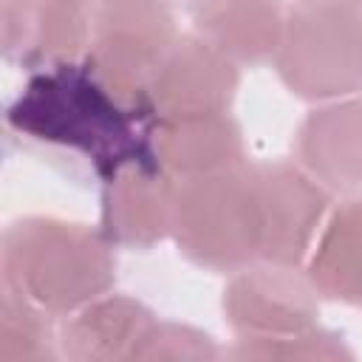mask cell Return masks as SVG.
<instances>
[{
    "mask_svg": "<svg viewBox=\"0 0 362 362\" xmlns=\"http://www.w3.org/2000/svg\"><path fill=\"white\" fill-rule=\"evenodd\" d=\"M240 88V65L204 37L178 34L153 71L144 90V110L156 119L226 113Z\"/></svg>",
    "mask_w": 362,
    "mask_h": 362,
    "instance_id": "8",
    "label": "cell"
},
{
    "mask_svg": "<svg viewBox=\"0 0 362 362\" xmlns=\"http://www.w3.org/2000/svg\"><path fill=\"white\" fill-rule=\"evenodd\" d=\"M150 147L156 164L178 181L249 164L243 127L229 110L156 119Z\"/></svg>",
    "mask_w": 362,
    "mask_h": 362,
    "instance_id": "12",
    "label": "cell"
},
{
    "mask_svg": "<svg viewBox=\"0 0 362 362\" xmlns=\"http://www.w3.org/2000/svg\"><path fill=\"white\" fill-rule=\"evenodd\" d=\"M342 3H354V6H362V0H342Z\"/></svg>",
    "mask_w": 362,
    "mask_h": 362,
    "instance_id": "19",
    "label": "cell"
},
{
    "mask_svg": "<svg viewBox=\"0 0 362 362\" xmlns=\"http://www.w3.org/2000/svg\"><path fill=\"white\" fill-rule=\"evenodd\" d=\"M141 107L116 99L85 62L34 71L25 90L11 102L6 122L17 133L85 156L107 178L130 164L156 161L150 130H141Z\"/></svg>",
    "mask_w": 362,
    "mask_h": 362,
    "instance_id": "1",
    "label": "cell"
},
{
    "mask_svg": "<svg viewBox=\"0 0 362 362\" xmlns=\"http://www.w3.org/2000/svg\"><path fill=\"white\" fill-rule=\"evenodd\" d=\"M170 240L189 263L218 274L260 260L263 226L252 164L181 178L175 184Z\"/></svg>",
    "mask_w": 362,
    "mask_h": 362,
    "instance_id": "3",
    "label": "cell"
},
{
    "mask_svg": "<svg viewBox=\"0 0 362 362\" xmlns=\"http://www.w3.org/2000/svg\"><path fill=\"white\" fill-rule=\"evenodd\" d=\"M59 356V320L3 286L0 362H51Z\"/></svg>",
    "mask_w": 362,
    "mask_h": 362,
    "instance_id": "16",
    "label": "cell"
},
{
    "mask_svg": "<svg viewBox=\"0 0 362 362\" xmlns=\"http://www.w3.org/2000/svg\"><path fill=\"white\" fill-rule=\"evenodd\" d=\"M93 0H0V48L8 62L45 71L79 62L90 42Z\"/></svg>",
    "mask_w": 362,
    "mask_h": 362,
    "instance_id": "9",
    "label": "cell"
},
{
    "mask_svg": "<svg viewBox=\"0 0 362 362\" xmlns=\"http://www.w3.org/2000/svg\"><path fill=\"white\" fill-rule=\"evenodd\" d=\"M153 311L119 291H105L59 320V356L74 362L130 359Z\"/></svg>",
    "mask_w": 362,
    "mask_h": 362,
    "instance_id": "13",
    "label": "cell"
},
{
    "mask_svg": "<svg viewBox=\"0 0 362 362\" xmlns=\"http://www.w3.org/2000/svg\"><path fill=\"white\" fill-rule=\"evenodd\" d=\"M221 354L223 351L206 331L189 322L153 317V322L144 328L141 339L136 342L130 359L136 362H212Z\"/></svg>",
    "mask_w": 362,
    "mask_h": 362,
    "instance_id": "18",
    "label": "cell"
},
{
    "mask_svg": "<svg viewBox=\"0 0 362 362\" xmlns=\"http://www.w3.org/2000/svg\"><path fill=\"white\" fill-rule=\"evenodd\" d=\"M3 286L54 320L113 288L116 257L99 226L57 215L14 218L0 238Z\"/></svg>",
    "mask_w": 362,
    "mask_h": 362,
    "instance_id": "2",
    "label": "cell"
},
{
    "mask_svg": "<svg viewBox=\"0 0 362 362\" xmlns=\"http://www.w3.org/2000/svg\"><path fill=\"white\" fill-rule=\"evenodd\" d=\"M175 184L156 161L130 164L105 178L99 204V232L113 249L144 252L170 238Z\"/></svg>",
    "mask_w": 362,
    "mask_h": 362,
    "instance_id": "10",
    "label": "cell"
},
{
    "mask_svg": "<svg viewBox=\"0 0 362 362\" xmlns=\"http://www.w3.org/2000/svg\"><path fill=\"white\" fill-rule=\"evenodd\" d=\"M221 311L235 339L283 337L320 322V294L303 269L255 260L229 274Z\"/></svg>",
    "mask_w": 362,
    "mask_h": 362,
    "instance_id": "7",
    "label": "cell"
},
{
    "mask_svg": "<svg viewBox=\"0 0 362 362\" xmlns=\"http://www.w3.org/2000/svg\"><path fill=\"white\" fill-rule=\"evenodd\" d=\"M235 359H305V362H337L354 359V351L342 339V334L322 328L320 322L303 331H291L283 337H257V339H235L232 348L223 351Z\"/></svg>",
    "mask_w": 362,
    "mask_h": 362,
    "instance_id": "17",
    "label": "cell"
},
{
    "mask_svg": "<svg viewBox=\"0 0 362 362\" xmlns=\"http://www.w3.org/2000/svg\"><path fill=\"white\" fill-rule=\"evenodd\" d=\"M252 178L263 226L260 260L303 269L334 209V195L297 158L252 164Z\"/></svg>",
    "mask_w": 362,
    "mask_h": 362,
    "instance_id": "6",
    "label": "cell"
},
{
    "mask_svg": "<svg viewBox=\"0 0 362 362\" xmlns=\"http://www.w3.org/2000/svg\"><path fill=\"white\" fill-rule=\"evenodd\" d=\"M294 158L334 195H362V93L314 105L294 133Z\"/></svg>",
    "mask_w": 362,
    "mask_h": 362,
    "instance_id": "11",
    "label": "cell"
},
{
    "mask_svg": "<svg viewBox=\"0 0 362 362\" xmlns=\"http://www.w3.org/2000/svg\"><path fill=\"white\" fill-rule=\"evenodd\" d=\"M175 40L170 0H93L82 62L116 99L144 110L147 82Z\"/></svg>",
    "mask_w": 362,
    "mask_h": 362,
    "instance_id": "5",
    "label": "cell"
},
{
    "mask_svg": "<svg viewBox=\"0 0 362 362\" xmlns=\"http://www.w3.org/2000/svg\"><path fill=\"white\" fill-rule=\"evenodd\" d=\"M288 93L334 102L362 93V6L342 0H297L286 11L272 59Z\"/></svg>",
    "mask_w": 362,
    "mask_h": 362,
    "instance_id": "4",
    "label": "cell"
},
{
    "mask_svg": "<svg viewBox=\"0 0 362 362\" xmlns=\"http://www.w3.org/2000/svg\"><path fill=\"white\" fill-rule=\"evenodd\" d=\"M303 272L320 300L362 308V195L334 204Z\"/></svg>",
    "mask_w": 362,
    "mask_h": 362,
    "instance_id": "15",
    "label": "cell"
},
{
    "mask_svg": "<svg viewBox=\"0 0 362 362\" xmlns=\"http://www.w3.org/2000/svg\"><path fill=\"white\" fill-rule=\"evenodd\" d=\"M286 11L280 0H192V31L243 65L272 62Z\"/></svg>",
    "mask_w": 362,
    "mask_h": 362,
    "instance_id": "14",
    "label": "cell"
}]
</instances>
